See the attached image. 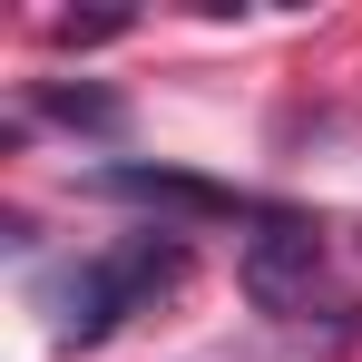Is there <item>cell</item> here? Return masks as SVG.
<instances>
[{
  "label": "cell",
  "instance_id": "cell-1",
  "mask_svg": "<svg viewBox=\"0 0 362 362\" xmlns=\"http://www.w3.org/2000/svg\"><path fill=\"white\" fill-rule=\"evenodd\" d=\"M186 264H196V255H186L177 226L127 235V245H98V255L59 284V343H78V353H88V343H108L127 313H147L167 284H186Z\"/></svg>",
  "mask_w": 362,
  "mask_h": 362
},
{
  "label": "cell",
  "instance_id": "cell-2",
  "mask_svg": "<svg viewBox=\"0 0 362 362\" xmlns=\"http://www.w3.org/2000/svg\"><path fill=\"white\" fill-rule=\"evenodd\" d=\"M313 284H323V235L303 216H255V235H245V294L264 313H303Z\"/></svg>",
  "mask_w": 362,
  "mask_h": 362
},
{
  "label": "cell",
  "instance_id": "cell-3",
  "mask_svg": "<svg viewBox=\"0 0 362 362\" xmlns=\"http://www.w3.org/2000/svg\"><path fill=\"white\" fill-rule=\"evenodd\" d=\"M118 196H137V206H177V216H245L235 186H206V177H177V167H118Z\"/></svg>",
  "mask_w": 362,
  "mask_h": 362
},
{
  "label": "cell",
  "instance_id": "cell-4",
  "mask_svg": "<svg viewBox=\"0 0 362 362\" xmlns=\"http://www.w3.org/2000/svg\"><path fill=\"white\" fill-rule=\"evenodd\" d=\"M30 108L59 118V127H78V137H118V127H127V98H118V88H88V78H78V88H69V78H40Z\"/></svg>",
  "mask_w": 362,
  "mask_h": 362
},
{
  "label": "cell",
  "instance_id": "cell-5",
  "mask_svg": "<svg viewBox=\"0 0 362 362\" xmlns=\"http://www.w3.org/2000/svg\"><path fill=\"white\" fill-rule=\"evenodd\" d=\"M118 30H127L118 10H98V20H59V40H69V49H98V40H118Z\"/></svg>",
  "mask_w": 362,
  "mask_h": 362
}]
</instances>
